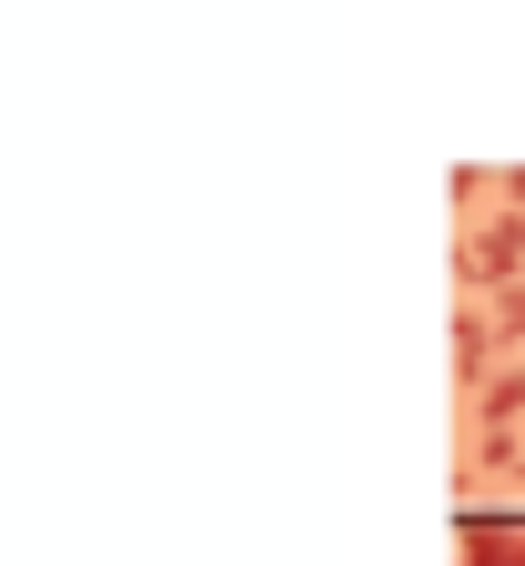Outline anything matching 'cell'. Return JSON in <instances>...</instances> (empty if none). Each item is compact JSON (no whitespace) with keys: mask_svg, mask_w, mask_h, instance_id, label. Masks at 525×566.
<instances>
[{"mask_svg":"<svg viewBox=\"0 0 525 566\" xmlns=\"http://www.w3.org/2000/svg\"><path fill=\"white\" fill-rule=\"evenodd\" d=\"M465 566H525V526H465Z\"/></svg>","mask_w":525,"mask_h":566,"instance_id":"6da1fadb","label":"cell"}]
</instances>
